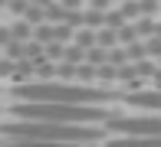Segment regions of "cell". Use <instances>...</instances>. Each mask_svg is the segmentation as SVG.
<instances>
[{
    "instance_id": "obj_26",
    "label": "cell",
    "mask_w": 161,
    "mask_h": 147,
    "mask_svg": "<svg viewBox=\"0 0 161 147\" xmlns=\"http://www.w3.org/2000/svg\"><path fill=\"white\" fill-rule=\"evenodd\" d=\"M63 59H69V62H82V59H86V49L79 46V43H66V56Z\"/></svg>"
},
{
    "instance_id": "obj_29",
    "label": "cell",
    "mask_w": 161,
    "mask_h": 147,
    "mask_svg": "<svg viewBox=\"0 0 161 147\" xmlns=\"http://www.w3.org/2000/svg\"><path fill=\"white\" fill-rule=\"evenodd\" d=\"M138 7H142V17H155L161 10V0H138Z\"/></svg>"
},
{
    "instance_id": "obj_34",
    "label": "cell",
    "mask_w": 161,
    "mask_h": 147,
    "mask_svg": "<svg viewBox=\"0 0 161 147\" xmlns=\"http://www.w3.org/2000/svg\"><path fill=\"white\" fill-rule=\"evenodd\" d=\"M86 3L96 7V10H108V7H112V0H86Z\"/></svg>"
},
{
    "instance_id": "obj_36",
    "label": "cell",
    "mask_w": 161,
    "mask_h": 147,
    "mask_svg": "<svg viewBox=\"0 0 161 147\" xmlns=\"http://www.w3.org/2000/svg\"><path fill=\"white\" fill-rule=\"evenodd\" d=\"M151 79H155V85L161 88V65H158V69H155V75H151Z\"/></svg>"
},
{
    "instance_id": "obj_17",
    "label": "cell",
    "mask_w": 161,
    "mask_h": 147,
    "mask_svg": "<svg viewBox=\"0 0 161 147\" xmlns=\"http://www.w3.org/2000/svg\"><path fill=\"white\" fill-rule=\"evenodd\" d=\"M46 20H49V23H63V20H66V7H63V0H53V3L46 7Z\"/></svg>"
},
{
    "instance_id": "obj_28",
    "label": "cell",
    "mask_w": 161,
    "mask_h": 147,
    "mask_svg": "<svg viewBox=\"0 0 161 147\" xmlns=\"http://www.w3.org/2000/svg\"><path fill=\"white\" fill-rule=\"evenodd\" d=\"M3 56H10V59H20L23 56V39H10L3 46Z\"/></svg>"
},
{
    "instance_id": "obj_22",
    "label": "cell",
    "mask_w": 161,
    "mask_h": 147,
    "mask_svg": "<svg viewBox=\"0 0 161 147\" xmlns=\"http://www.w3.org/2000/svg\"><path fill=\"white\" fill-rule=\"evenodd\" d=\"M86 13V26H92V29H99L102 23H105V10H96V7H89V10H82Z\"/></svg>"
},
{
    "instance_id": "obj_31",
    "label": "cell",
    "mask_w": 161,
    "mask_h": 147,
    "mask_svg": "<svg viewBox=\"0 0 161 147\" xmlns=\"http://www.w3.org/2000/svg\"><path fill=\"white\" fill-rule=\"evenodd\" d=\"M26 7H30V0H7V10H10L13 17H23Z\"/></svg>"
},
{
    "instance_id": "obj_19",
    "label": "cell",
    "mask_w": 161,
    "mask_h": 147,
    "mask_svg": "<svg viewBox=\"0 0 161 147\" xmlns=\"http://www.w3.org/2000/svg\"><path fill=\"white\" fill-rule=\"evenodd\" d=\"M135 69H138V75H142V79H151V75H155V69H158V62H155L151 56H145V59H138V62H135Z\"/></svg>"
},
{
    "instance_id": "obj_24",
    "label": "cell",
    "mask_w": 161,
    "mask_h": 147,
    "mask_svg": "<svg viewBox=\"0 0 161 147\" xmlns=\"http://www.w3.org/2000/svg\"><path fill=\"white\" fill-rule=\"evenodd\" d=\"M46 56L53 59V62H59V59L66 56V43H63V39H49V43H46Z\"/></svg>"
},
{
    "instance_id": "obj_18",
    "label": "cell",
    "mask_w": 161,
    "mask_h": 147,
    "mask_svg": "<svg viewBox=\"0 0 161 147\" xmlns=\"http://www.w3.org/2000/svg\"><path fill=\"white\" fill-rule=\"evenodd\" d=\"M99 82H119V65H112V62H102L99 65Z\"/></svg>"
},
{
    "instance_id": "obj_32",
    "label": "cell",
    "mask_w": 161,
    "mask_h": 147,
    "mask_svg": "<svg viewBox=\"0 0 161 147\" xmlns=\"http://www.w3.org/2000/svg\"><path fill=\"white\" fill-rule=\"evenodd\" d=\"M13 62H17V59H10V56H0V75H10V72H13Z\"/></svg>"
},
{
    "instance_id": "obj_35",
    "label": "cell",
    "mask_w": 161,
    "mask_h": 147,
    "mask_svg": "<svg viewBox=\"0 0 161 147\" xmlns=\"http://www.w3.org/2000/svg\"><path fill=\"white\" fill-rule=\"evenodd\" d=\"M79 3H86V0H63V7H69V10H76Z\"/></svg>"
},
{
    "instance_id": "obj_9",
    "label": "cell",
    "mask_w": 161,
    "mask_h": 147,
    "mask_svg": "<svg viewBox=\"0 0 161 147\" xmlns=\"http://www.w3.org/2000/svg\"><path fill=\"white\" fill-rule=\"evenodd\" d=\"M96 79H99V65H92V62L82 59V62L76 65V82H96Z\"/></svg>"
},
{
    "instance_id": "obj_10",
    "label": "cell",
    "mask_w": 161,
    "mask_h": 147,
    "mask_svg": "<svg viewBox=\"0 0 161 147\" xmlns=\"http://www.w3.org/2000/svg\"><path fill=\"white\" fill-rule=\"evenodd\" d=\"M33 75H36V79H43V82H46V79H56V62H53V59L33 62Z\"/></svg>"
},
{
    "instance_id": "obj_8",
    "label": "cell",
    "mask_w": 161,
    "mask_h": 147,
    "mask_svg": "<svg viewBox=\"0 0 161 147\" xmlns=\"http://www.w3.org/2000/svg\"><path fill=\"white\" fill-rule=\"evenodd\" d=\"M72 43H79L82 49L96 46V43H99V29H92V26H79V29H76V36H72Z\"/></svg>"
},
{
    "instance_id": "obj_21",
    "label": "cell",
    "mask_w": 161,
    "mask_h": 147,
    "mask_svg": "<svg viewBox=\"0 0 161 147\" xmlns=\"http://www.w3.org/2000/svg\"><path fill=\"white\" fill-rule=\"evenodd\" d=\"M119 10H122V17H125V20H138V17H142V7H138V0H122Z\"/></svg>"
},
{
    "instance_id": "obj_25",
    "label": "cell",
    "mask_w": 161,
    "mask_h": 147,
    "mask_svg": "<svg viewBox=\"0 0 161 147\" xmlns=\"http://www.w3.org/2000/svg\"><path fill=\"white\" fill-rule=\"evenodd\" d=\"M63 23H69L72 29H79V26H86V13L79 10V7H76V10H69V7H66V20H63Z\"/></svg>"
},
{
    "instance_id": "obj_27",
    "label": "cell",
    "mask_w": 161,
    "mask_h": 147,
    "mask_svg": "<svg viewBox=\"0 0 161 147\" xmlns=\"http://www.w3.org/2000/svg\"><path fill=\"white\" fill-rule=\"evenodd\" d=\"M122 23H128V20L122 17V10H112V7H108V10H105V23H102V26H112V29H119Z\"/></svg>"
},
{
    "instance_id": "obj_20",
    "label": "cell",
    "mask_w": 161,
    "mask_h": 147,
    "mask_svg": "<svg viewBox=\"0 0 161 147\" xmlns=\"http://www.w3.org/2000/svg\"><path fill=\"white\" fill-rule=\"evenodd\" d=\"M131 23L138 26V36H142V39H148V36L155 33V17H138V20H131Z\"/></svg>"
},
{
    "instance_id": "obj_13",
    "label": "cell",
    "mask_w": 161,
    "mask_h": 147,
    "mask_svg": "<svg viewBox=\"0 0 161 147\" xmlns=\"http://www.w3.org/2000/svg\"><path fill=\"white\" fill-rule=\"evenodd\" d=\"M135 39H142V36H138V26L131 23V20H128V23H122V26H119V43H122V46H128V43H135Z\"/></svg>"
},
{
    "instance_id": "obj_23",
    "label": "cell",
    "mask_w": 161,
    "mask_h": 147,
    "mask_svg": "<svg viewBox=\"0 0 161 147\" xmlns=\"http://www.w3.org/2000/svg\"><path fill=\"white\" fill-rule=\"evenodd\" d=\"M128 62H138V59H145V56H148V46H145V43L142 39H135V43H128Z\"/></svg>"
},
{
    "instance_id": "obj_14",
    "label": "cell",
    "mask_w": 161,
    "mask_h": 147,
    "mask_svg": "<svg viewBox=\"0 0 161 147\" xmlns=\"http://www.w3.org/2000/svg\"><path fill=\"white\" fill-rule=\"evenodd\" d=\"M86 62H92V65L108 62V49H105V46H99V43H96V46H89V49H86Z\"/></svg>"
},
{
    "instance_id": "obj_12",
    "label": "cell",
    "mask_w": 161,
    "mask_h": 147,
    "mask_svg": "<svg viewBox=\"0 0 161 147\" xmlns=\"http://www.w3.org/2000/svg\"><path fill=\"white\" fill-rule=\"evenodd\" d=\"M76 65H79V62L59 59V62H56V79H66V82H76Z\"/></svg>"
},
{
    "instance_id": "obj_6",
    "label": "cell",
    "mask_w": 161,
    "mask_h": 147,
    "mask_svg": "<svg viewBox=\"0 0 161 147\" xmlns=\"http://www.w3.org/2000/svg\"><path fill=\"white\" fill-rule=\"evenodd\" d=\"M119 82L125 85V92H138V88H142V82H145V79L138 75L135 62H125V65H119Z\"/></svg>"
},
{
    "instance_id": "obj_1",
    "label": "cell",
    "mask_w": 161,
    "mask_h": 147,
    "mask_svg": "<svg viewBox=\"0 0 161 147\" xmlns=\"http://www.w3.org/2000/svg\"><path fill=\"white\" fill-rule=\"evenodd\" d=\"M0 134L10 144H99L105 131L99 124H66V121H40V118H17L3 124Z\"/></svg>"
},
{
    "instance_id": "obj_40",
    "label": "cell",
    "mask_w": 161,
    "mask_h": 147,
    "mask_svg": "<svg viewBox=\"0 0 161 147\" xmlns=\"http://www.w3.org/2000/svg\"><path fill=\"white\" fill-rule=\"evenodd\" d=\"M158 65H161V56H158Z\"/></svg>"
},
{
    "instance_id": "obj_11",
    "label": "cell",
    "mask_w": 161,
    "mask_h": 147,
    "mask_svg": "<svg viewBox=\"0 0 161 147\" xmlns=\"http://www.w3.org/2000/svg\"><path fill=\"white\" fill-rule=\"evenodd\" d=\"M10 33H13V39H33V23H26V20L23 17H17V23H13L10 26Z\"/></svg>"
},
{
    "instance_id": "obj_33",
    "label": "cell",
    "mask_w": 161,
    "mask_h": 147,
    "mask_svg": "<svg viewBox=\"0 0 161 147\" xmlns=\"http://www.w3.org/2000/svg\"><path fill=\"white\" fill-rule=\"evenodd\" d=\"M13 39V33H10V26H0V49L7 46V43Z\"/></svg>"
},
{
    "instance_id": "obj_3",
    "label": "cell",
    "mask_w": 161,
    "mask_h": 147,
    "mask_svg": "<svg viewBox=\"0 0 161 147\" xmlns=\"http://www.w3.org/2000/svg\"><path fill=\"white\" fill-rule=\"evenodd\" d=\"M13 118H40V121H66V124H102L112 118V108L99 105H66V101H23L10 105Z\"/></svg>"
},
{
    "instance_id": "obj_7",
    "label": "cell",
    "mask_w": 161,
    "mask_h": 147,
    "mask_svg": "<svg viewBox=\"0 0 161 147\" xmlns=\"http://www.w3.org/2000/svg\"><path fill=\"white\" fill-rule=\"evenodd\" d=\"M30 75H33V59L20 56L17 62H13V72H10V79H13V82H26Z\"/></svg>"
},
{
    "instance_id": "obj_2",
    "label": "cell",
    "mask_w": 161,
    "mask_h": 147,
    "mask_svg": "<svg viewBox=\"0 0 161 147\" xmlns=\"http://www.w3.org/2000/svg\"><path fill=\"white\" fill-rule=\"evenodd\" d=\"M13 98L23 101H66V105H105L112 101V92L105 88H92L86 82H17L13 85Z\"/></svg>"
},
{
    "instance_id": "obj_37",
    "label": "cell",
    "mask_w": 161,
    "mask_h": 147,
    "mask_svg": "<svg viewBox=\"0 0 161 147\" xmlns=\"http://www.w3.org/2000/svg\"><path fill=\"white\" fill-rule=\"evenodd\" d=\"M33 3H40V7H49V3H53V0H33Z\"/></svg>"
},
{
    "instance_id": "obj_16",
    "label": "cell",
    "mask_w": 161,
    "mask_h": 147,
    "mask_svg": "<svg viewBox=\"0 0 161 147\" xmlns=\"http://www.w3.org/2000/svg\"><path fill=\"white\" fill-rule=\"evenodd\" d=\"M23 20H26V23H43V20H46V7H40V3H33V0H30V7H26V13H23Z\"/></svg>"
},
{
    "instance_id": "obj_39",
    "label": "cell",
    "mask_w": 161,
    "mask_h": 147,
    "mask_svg": "<svg viewBox=\"0 0 161 147\" xmlns=\"http://www.w3.org/2000/svg\"><path fill=\"white\" fill-rule=\"evenodd\" d=\"M0 7H7V0H0Z\"/></svg>"
},
{
    "instance_id": "obj_4",
    "label": "cell",
    "mask_w": 161,
    "mask_h": 147,
    "mask_svg": "<svg viewBox=\"0 0 161 147\" xmlns=\"http://www.w3.org/2000/svg\"><path fill=\"white\" fill-rule=\"evenodd\" d=\"M105 124H108V131H115V134H151V137H161V114H142V118H119V114H112Z\"/></svg>"
},
{
    "instance_id": "obj_38",
    "label": "cell",
    "mask_w": 161,
    "mask_h": 147,
    "mask_svg": "<svg viewBox=\"0 0 161 147\" xmlns=\"http://www.w3.org/2000/svg\"><path fill=\"white\" fill-rule=\"evenodd\" d=\"M155 36H161V20H158V23H155Z\"/></svg>"
},
{
    "instance_id": "obj_15",
    "label": "cell",
    "mask_w": 161,
    "mask_h": 147,
    "mask_svg": "<svg viewBox=\"0 0 161 147\" xmlns=\"http://www.w3.org/2000/svg\"><path fill=\"white\" fill-rule=\"evenodd\" d=\"M99 46H105V49L119 46V29H112V26H99Z\"/></svg>"
},
{
    "instance_id": "obj_30",
    "label": "cell",
    "mask_w": 161,
    "mask_h": 147,
    "mask_svg": "<svg viewBox=\"0 0 161 147\" xmlns=\"http://www.w3.org/2000/svg\"><path fill=\"white\" fill-rule=\"evenodd\" d=\"M145 46H148V56H151V59H158V56H161V36L151 33L148 39H145Z\"/></svg>"
},
{
    "instance_id": "obj_5",
    "label": "cell",
    "mask_w": 161,
    "mask_h": 147,
    "mask_svg": "<svg viewBox=\"0 0 161 147\" xmlns=\"http://www.w3.org/2000/svg\"><path fill=\"white\" fill-rule=\"evenodd\" d=\"M125 101L128 108H151V111H161V88H155V92H125Z\"/></svg>"
}]
</instances>
